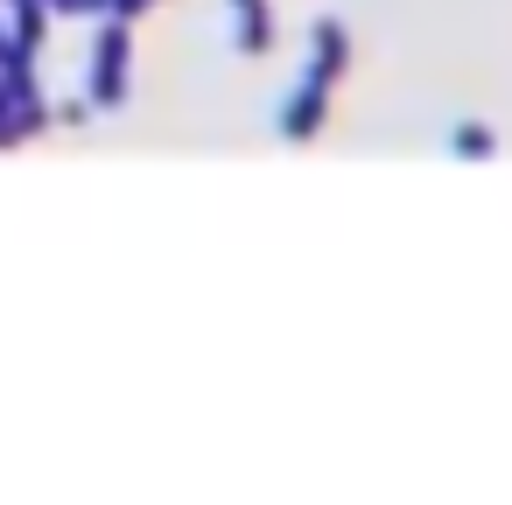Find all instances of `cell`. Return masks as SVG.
Instances as JSON below:
<instances>
[{
  "label": "cell",
  "instance_id": "1",
  "mask_svg": "<svg viewBox=\"0 0 512 505\" xmlns=\"http://www.w3.org/2000/svg\"><path fill=\"white\" fill-rule=\"evenodd\" d=\"M344 64H351V43H344L337 22H323V29H316V64H309V78H302V92H295V113H281V134H288V141H309V134L323 127L330 85L344 78Z\"/></svg>",
  "mask_w": 512,
  "mask_h": 505
},
{
  "label": "cell",
  "instance_id": "2",
  "mask_svg": "<svg viewBox=\"0 0 512 505\" xmlns=\"http://www.w3.org/2000/svg\"><path fill=\"white\" fill-rule=\"evenodd\" d=\"M127 92V22H106L99 36V106H113Z\"/></svg>",
  "mask_w": 512,
  "mask_h": 505
},
{
  "label": "cell",
  "instance_id": "3",
  "mask_svg": "<svg viewBox=\"0 0 512 505\" xmlns=\"http://www.w3.org/2000/svg\"><path fill=\"white\" fill-rule=\"evenodd\" d=\"M239 8H246V36H239V50L260 57V50H267V8H260V0H239Z\"/></svg>",
  "mask_w": 512,
  "mask_h": 505
},
{
  "label": "cell",
  "instance_id": "4",
  "mask_svg": "<svg viewBox=\"0 0 512 505\" xmlns=\"http://www.w3.org/2000/svg\"><path fill=\"white\" fill-rule=\"evenodd\" d=\"M456 148H470V155H491V134H484V127H463V134H456Z\"/></svg>",
  "mask_w": 512,
  "mask_h": 505
}]
</instances>
